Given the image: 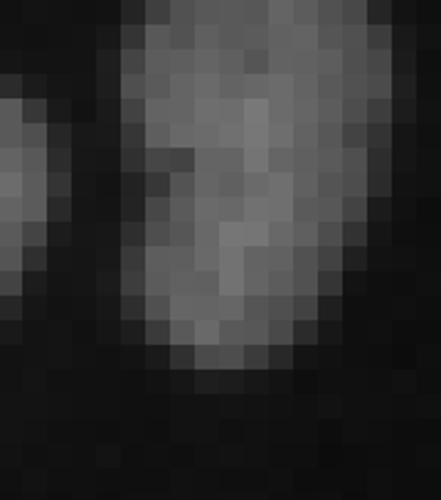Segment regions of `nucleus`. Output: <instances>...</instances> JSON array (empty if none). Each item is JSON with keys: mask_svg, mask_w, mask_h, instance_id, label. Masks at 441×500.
<instances>
[{"mask_svg": "<svg viewBox=\"0 0 441 500\" xmlns=\"http://www.w3.org/2000/svg\"><path fill=\"white\" fill-rule=\"evenodd\" d=\"M195 321H219L217 296H197L195 299Z\"/></svg>", "mask_w": 441, "mask_h": 500, "instance_id": "nucleus-18", "label": "nucleus"}, {"mask_svg": "<svg viewBox=\"0 0 441 500\" xmlns=\"http://www.w3.org/2000/svg\"><path fill=\"white\" fill-rule=\"evenodd\" d=\"M244 343H269V321L259 318H242Z\"/></svg>", "mask_w": 441, "mask_h": 500, "instance_id": "nucleus-11", "label": "nucleus"}, {"mask_svg": "<svg viewBox=\"0 0 441 500\" xmlns=\"http://www.w3.org/2000/svg\"><path fill=\"white\" fill-rule=\"evenodd\" d=\"M148 168L168 170L170 168V148H148Z\"/></svg>", "mask_w": 441, "mask_h": 500, "instance_id": "nucleus-25", "label": "nucleus"}, {"mask_svg": "<svg viewBox=\"0 0 441 500\" xmlns=\"http://www.w3.org/2000/svg\"><path fill=\"white\" fill-rule=\"evenodd\" d=\"M267 294L269 296H294V272H291V269L269 272Z\"/></svg>", "mask_w": 441, "mask_h": 500, "instance_id": "nucleus-9", "label": "nucleus"}, {"mask_svg": "<svg viewBox=\"0 0 441 500\" xmlns=\"http://www.w3.org/2000/svg\"><path fill=\"white\" fill-rule=\"evenodd\" d=\"M242 318H259V321H269V294L244 296V313H242Z\"/></svg>", "mask_w": 441, "mask_h": 500, "instance_id": "nucleus-15", "label": "nucleus"}, {"mask_svg": "<svg viewBox=\"0 0 441 500\" xmlns=\"http://www.w3.org/2000/svg\"><path fill=\"white\" fill-rule=\"evenodd\" d=\"M146 321H170V296H146Z\"/></svg>", "mask_w": 441, "mask_h": 500, "instance_id": "nucleus-13", "label": "nucleus"}, {"mask_svg": "<svg viewBox=\"0 0 441 500\" xmlns=\"http://www.w3.org/2000/svg\"><path fill=\"white\" fill-rule=\"evenodd\" d=\"M146 343L168 345L170 343V321H146Z\"/></svg>", "mask_w": 441, "mask_h": 500, "instance_id": "nucleus-16", "label": "nucleus"}, {"mask_svg": "<svg viewBox=\"0 0 441 500\" xmlns=\"http://www.w3.org/2000/svg\"><path fill=\"white\" fill-rule=\"evenodd\" d=\"M294 321H318V296H294Z\"/></svg>", "mask_w": 441, "mask_h": 500, "instance_id": "nucleus-14", "label": "nucleus"}, {"mask_svg": "<svg viewBox=\"0 0 441 500\" xmlns=\"http://www.w3.org/2000/svg\"><path fill=\"white\" fill-rule=\"evenodd\" d=\"M242 313H244V296H240V294H219L217 296V315H219V321L242 318Z\"/></svg>", "mask_w": 441, "mask_h": 500, "instance_id": "nucleus-8", "label": "nucleus"}, {"mask_svg": "<svg viewBox=\"0 0 441 500\" xmlns=\"http://www.w3.org/2000/svg\"><path fill=\"white\" fill-rule=\"evenodd\" d=\"M170 367L173 370H195V343L170 345Z\"/></svg>", "mask_w": 441, "mask_h": 500, "instance_id": "nucleus-10", "label": "nucleus"}, {"mask_svg": "<svg viewBox=\"0 0 441 500\" xmlns=\"http://www.w3.org/2000/svg\"><path fill=\"white\" fill-rule=\"evenodd\" d=\"M195 244V219H170V247Z\"/></svg>", "mask_w": 441, "mask_h": 500, "instance_id": "nucleus-3", "label": "nucleus"}, {"mask_svg": "<svg viewBox=\"0 0 441 500\" xmlns=\"http://www.w3.org/2000/svg\"><path fill=\"white\" fill-rule=\"evenodd\" d=\"M272 247H294V219H272L269 242Z\"/></svg>", "mask_w": 441, "mask_h": 500, "instance_id": "nucleus-4", "label": "nucleus"}, {"mask_svg": "<svg viewBox=\"0 0 441 500\" xmlns=\"http://www.w3.org/2000/svg\"><path fill=\"white\" fill-rule=\"evenodd\" d=\"M318 294L340 296V272H318Z\"/></svg>", "mask_w": 441, "mask_h": 500, "instance_id": "nucleus-24", "label": "nucleus"}, {"mask_svg": "<svg viewBox=\"0 0 441 500\" xmlns=\"http://www.w3.org/2000/svg\"><path fill=\"white\" fill-rule=\"evenodd\" d=\"M217 321H195V345H217Z\"/></svg>", "mask_w": 441, "mask_h": 500, "instance_id": "nucleus-19", "label": "nucleus"}, {"mask_svg": "<svg viewBox=\"0 0 441 500\" xmlns=\"http://www.w3.org/2000/svg\"><path fill=\"white\" fill-rule=\"evenodd\" d=\"M269 345H294V318H269Z\"/></svg>", "mask_w": 441, "mask_h": 500, "instance_id": "nucleus-2", "label": "nucleus"}, {"mask_svg": "<svg viewBox=\"0 0 441 500\" xmlns=\"http://www.w3.org/2000/svg\"><path fill=\"white\" fill-rule=\"evenodd\" d=\"M267 170L269 173H291L294 170V146L269 148Z\"/></svg>", "mask_w": 441, "mask_h": 500, "instance_id": "nucleus-6", "label": "nucleus"}, {"mask_svg": "<svg viewBox=\"0 0 441 500\" xmlns=\"http://www.w3.org/2000/svg\"><path fill=\"white\" fill-rule=\"evenodd\" d=\"M269 343H244V370H267Z\"/></svg>", "mask_w": 441, "mask_h": 500, "instance_id": "nucleus-7", "label": "nucleus"}, {"mask_svg": "<svg viewBox=\"0 0 441 500\" xmlns=\"http://www.w3.org/2000/svg\"><path fill=\"white\" fill-rule=\"evenodd\" d=\"M195 343V321L192 318H170V343L192 345Z\"/></svg>", "mask_w": 441, "mask_h": 500, "instance_id": "nucleus-5", "label": "nucleus"}, {"mask_svg": "<svg viewBox=\"0 0 441 500\" xmlns=\"http://www.w3.org/2000/svg\"><path fill=\"white\" fill-rule=\"evenodd\" d=\"M170 244V222H148V247Z\"/></svg>", "mask_w": 441, "mask_h": 500, "instance_id": "nucleus-23", "label": "nucleus"}, {"mask_svg": "<svg viewBox=\"0 0 441 500\" xmlns=\"http://www.w3.org/2000/svg\"><path fill=\"white\" fill-rule=\"evenodd\" d=\"M269 318H294V296H269Z\"/></svg>", "mask_w": 441, "mask_h": 500, "instance_id": "nucleus-20", "label": "nucleus"}, {"mask_svg": "<svg viewBox=\"0 0 441 500\" xmlns=\"http://www.w3.org/2000/svg\"><path fill=\"white\" fill-rule=\"evenodd\" d=\"M316 321H294V343L296 345H313L316 343Z\"/></svg>", "mask_w": 441, "mask_h": 500, "instance_id": "nucleus-22", "label": "nucleus"}, {"mask_svg": "<svg viewBox=\"0 0 441 500\" xmlns=\"http://www.w3.org/2000/svg\"><path fill=\"white\" fill-rule=\"evenodd\" d=\"M291 348L294 345H269V367H274V370H289L291 365H294Z\"/></svg>", "mask_w": 441, "mask_h": 500, "instance_id": "nucleus-17", "label": "nucleus"}, {"mask_svg": "<svg viewBox=\"0 0 441 500\" xmlns=\"http://www.w3.org/2000/svg\"><path fill=\"white\" fill-rule=\"evenodd\" d=\"M316 261L318 272H340V244H316Z\"/></svg>", "mask_w": 441, "mask_h": 500, "instance_id": "nucleus-12", "label": "nucleus"}, {"mask_svg": "<svg viewBox=\"0 0 441 500\" xmlns=\"http://www.w3.org/2000/svg\"><path fill=\"white\" fill-rule=\"evenodd\" d=\"M195 370H217V345H195Z\"/></svg>", "mask_w": 441, "mask_h": 500, "instance_id": "nucleus-21", "label": "nucleus"}, {"mask_svg": "<svg viewBox=\"0 0 441 500\" xmlns=\"http://www.w3.org/2000/svg\"><path fill=\"white\" fill-rule=\"evenodd\" d=\"M217 370H244V343H217Z\"/></svg>", "mask_w": 441, "mask_h": 500, "instance_id": "nucleus-1", "label": "nucleus"}]
</instances>
